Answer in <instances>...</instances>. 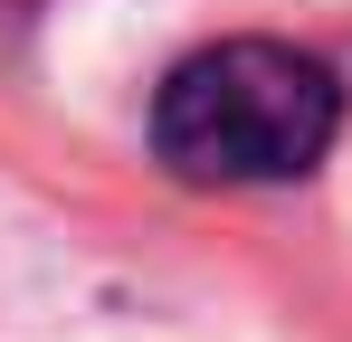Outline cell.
<instances>
[{
    "label": "cell",
    "mask_w": 352,
    "mask_h": 342,
    "mask_svg": "<svg viewBox=\"0 0 352 342\" xmlns=\"http://www.w3.org/2000/svg\"><path fill=\"white\" fill-rule=\"evenodd\" d=\"M343 133V86L324 57L286 38H219L181 57L153 95V152L190 190H267L305 181Z\"/></svg>",
    "instance_id": "cell-1"
},
{
    "label": "cell",
    "mask_w": 352,
    "mask_h": 342,
    "mask_svg": "<svg viewBox=\"0 0 352 342\" xmlns=\"http://www.w3.org/2000/svg\"><path fill=\"white\" fill-rule=\"evenodd\" d=\"M0 10H38V0H0Z\"/></svg>",
    "instance_id": "cell-2"
}]
</instances>
